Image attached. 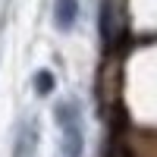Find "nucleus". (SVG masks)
Here are the masks:
<instances>
[{
    "mask_svg": "<svg viewBox=\"0 0 157 157\" xmlns=\"http://www.w3.org/2000/svg\"><path fill=\"white\" fill-rule=\"evenodd\" d=\"M98 29H101V41H104V47H107V50H110L116 41H120L123 19H120V6H116V0H101Z\"/></svg>",
    "mask_w": 157,
    "mask_h": 157,
    "instance_id": "obj_1",
    "label": "nucleus"
},
{
    "mask_svg": "<svg viewBox=\"0 0 157 157\" xmlns=\"http://www.w3.org/2000/svg\"><path fill=\"white\" fill-rule=\"evenodd\" d=\"M38 148V123L35 120H25L16 132V145H13V157H35Z\"/></svg>",
    "mask_w": 157,
    "mask_h": 157,
    "instance_id": "obj_2",
    "label": "nucleus"
},
{
    "mask_svg": "<svg viewBox=\"0 0 157 157\" xmlns=\"http://www.w3.org/2000/svg\"><path fill=\"white\" fill-rule=\"evenodd\" d=\"M60 132H63V138H60V151H63V157H82V151H85L82 123H75V126H63Z\"/></svg>",
    "mask_w": 157,
    "mask_h": 157,
    "instance_id": "obj_3",
    "label": "nucleus"
},
{
    "mask_svg": "<svg viewBox=\"0 0 157 157\" xmlns=\"http://www.w3.org/2000/svg\"><path fill=\"white\" fill-rule=\"evenodd\" d=\"M78 19V0H54V25L60 32H69Z\"/></svg>",
    "mask_w": 157,
    "mask_h": 157,
    "instance_id": "obj_4",
    "label": "nucleus"
},
{
    "mask_svg": "<svg viewBox=\"0 0 157 157\" xmlns=\"http://www.w3.org/2000/svg\"><path fill=\"white\" fill-rule=\"evenodd\" d=\"M54 120H57L60 129L82 123V107H78V101H60L57 107H54Z\"/></svg>",
    "mask_w": 157,
    "mask_h": 157,
    "instance_id": "obj_5",
    "label": "nucleus"
},
{
    "mask_svg": "<svg viewBox=\"0 0 157 157\" xmlns=\"http://www.w3.org/2000/svg\"><path fill=\"white\" fill-rule=\"evenodd\" d=\"M32 85H35V94H50V91H54V72L50 69H38L35 72V78H32Z\"/></svg>",
    "mask_w": 157,
    "mask_h": 157,
    "instance_id": "obj_6",
    "label": "nucleus"
}]
</instances>
